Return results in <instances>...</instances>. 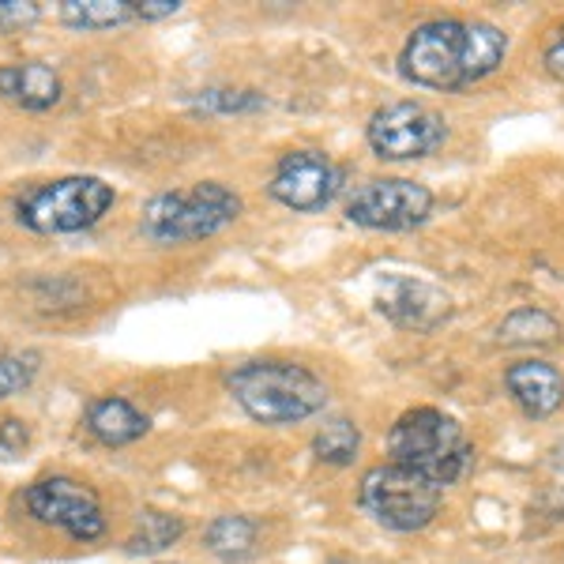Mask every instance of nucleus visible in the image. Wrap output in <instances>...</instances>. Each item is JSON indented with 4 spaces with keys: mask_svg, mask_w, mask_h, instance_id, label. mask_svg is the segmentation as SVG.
Returning a JSON list of instances; mask_svg holds the SVG:
<instances>
[{
    "mask_svg": "<svg viewBox=\"0 0 564 564\" xmlns=\"http://www.w3.org/2000/svg\"><path fill=\"white\" fill-rule=\"evenodd\" d=\"M508 53V34L486 20H430L414 26L399 68L417 87L463 90L494 76Z\"/></svg>",
    "mask_w": 564,
    "mask_h": 564,
    "instance_id": "obj_1",
    "label": "nucleus"
},
{
    "mask_svg": "<svg viewBox=\"0 0 564 564\" xmlns=\"http://www.w3.org/2000/svg\"><path fill=\"white\" fill-rule=\"evenodd\" d=\"M234 403L260 425H294L321 414L327 403V384L313 369L297 361L257 358L245 361L226 377Z\"/></svg>",
    "mask_w": 564,
    "mask_h": 564,
    "instance_id": "obj_2",
    "label": "nucleus"
},
{
    "mask_svg": "<svg viewBox=\"0 0 564 564\" xmlns=\"http://www.w3.org/2000/svg\"><path fill=\"white\" fill-rule=\"evenodd\" d=\"M388 456L391 463H403L441 489H448L470 470L475 444L452 414L436 411V406H414L391 425Z\"/></svg>",
    "mask_w": 564,
    "mask_h": 564,
    "instance_id": "obj_3",
    "label": "nucleus"
},
{
    "mask_svg": "<svg viewBox=\"0 0 564 564\" xmlns=\"http://www.w3.org/2000/svg\"><path fill=\"white\" fill-rule=\"evenodd\" d=\"M241 196L218 181H199L193 188L159 193L140 215V234L151 245H188L215 238L241 218Z\"/></svg>",
    "mask_w": 564,
    "mask_h": 564,
    "instance_id": "obj_4",
    "label": "nucleus"
},
{
    "mask_svg": "<svg viewBox=\"0 0 564 564\" xmlns=\"http://www.w3.org/2000/svg\"><path fill=\"white\" fill-rule=\"evenodd\" d=\"M117 204L113 185L90 174H72L57 181H39L15 199V223L42 238L84 234Z\"/></svg>",
    "mask_w": 564,
    "mask_h": 564,
    "instance_id": "obj_5",
    "label": "nucleus"
},
{
    "mask_svg": "<svg viewBox=\"0 0 564 564\" xmlns=\"http://www.w3.org/2000/svg\"><path fill=\"white\" fill-rule=\"evenodd\" d=\"M358 508L395 534L425 531L444 508V489L403 463H377L358 481Z\"/></svg>",
    "mask_w": 564,
    "mask_h": 564,
    "instance_id": "obj_6",
    "label": "nucleus"
},
{
    "mask_svg": "<svg viewBox=\"0 0 564 564\" xmlns=\"http://www.w3.org/2000/svg\"><path fill=\"white\" fill-rule=\"evenodd\" d=\"M26 512L45 527L65 531L72 542H95L106 534V512L95 489L68 475H45L26 486Z\"/></svg>",
    "mask_w": 564,
    "mask_h": 564,
    "instance_id": "obj_7",
    "label": "nucleus"
},
{
    "mask_svg": "<svg viewBox=\"0 0 564 564\" xmlns=\"http://www.w3.org/2000/svg\"><path fill=\"white\" fill-rule=\"evenodd\" d=\"M366 135L377 159L411 162L441 151L444 140H448V124L436 109L422 102H388L369 117Z\"/></svg>",
    "mask_w": 564,
    "mask_h": 564,
    "instance_id": "obj_8",
    "label": "nucleus"
},
{
    "mask_svg": "<svg viewBox=\"0 0 564 564\" xmlns=\"http://www.w3.org/2000/svg\"><path fill=\"white\" fill-rule=\"evenodd\" d=\"M430 215H433V193L406 177L366 181L347 204V218L354 226L384 230V234L414 230V226H422Z\"/></svg>",
    "mask_w": 564,
    "mask_h": 564,
    "instance_id": "obj_9",
    "label": "nucleus"
},
{
    "mask_svg": "<svg viewBox=\"0 0 564 564\" xmlns=\"http://www.w3.org/2000/svg\"><path fill=\"white\" fill-rule=\"evenodd\" d=\"M343 185V170L324 151H286L271 170L268 196L290 212H321Z\"/></svg>",
    "mask_w": 564,
    "mask_h": 564,
    "instance_id": "obj_10",
    "label": "nucleus"
},
{
    "mask_svg": "<svg viewBox=\"0 0 564 564\" xmlns=\"http://www.w3.org/2000/svg\"><path fill=\"white\" fill-rule=\"evenodd\" d=\"M380 316H388L399 327H414V332H430L441 321H448L452 302L444 290H436L425 279H388L377 294Z\"/></svg>",
    "mask_w": 564,
    "mask_h": 564,
    "instance_id": "obj_11",
    "label": "nucleus"
},
{
    "mask_svg": "<svg viewBox=\"0 0 564 564\" xmlns=\"http://www.w3.org/2000/svg\"><path fill=\"white\" fill-rule=\"evenodd\" d=\"M505 388L527 417H550L564 406V377L550 361L527 358V361L508 366Z\"/></svg>",
    "mask_w": 564,
    "mask_h": 564,
    "instance_id": "obj_12",
    "label": "nucleus"
},
{
    "mask_svg": "<svg viewBox=\"0 0 564 564\" xmlns=\"http://www.w3.org/2000/svg\"><path fill=\"white\" fill-rule=\"evenodd\" d=\"M84 425L98 444H106V448H124V444H135L151 433V417L124 395L90 399L84 411Z\"/></svg>",
    "mask_w": 564,
    "mask_h": 564,
    "instance_id": "obj_13",
    "label": "nucleus"
},
{
    "mask_svg": "<svg viewBox=\"0 0 564 564\" xmlns=\"http://www.w3.org/2000/svg\"><path fill=\"white\" fill-rule=\"evenodd\" d=\"M65 95L61 76L45 61H15V65H0V98L26 113H45Z\"/></svg>",
    "mask_w": 564,
    "mask_h": 564,
    "instance_id": "obj_14",
    "label": "nucleus"
},
{
    "mask_svg": "<svg viewBox=\"0 0 564 564\" xmlns=\"http://www.w3.org/2000/svg\"><path fill=\"white\" fill-rule=\"evenodd\" d=\"M185 534V520L177 512H166V508H143L132 523V534L124 542V550L132 557H154V553H166L170 545L181 542Z\"/></svg>",
    "mask_w": 564,
    "mask_h": 564,
    "instance_id": "obj_15",
    "label": "nucleus"
},
{
    "mask_svg": "<svg viewBox=\"0 0 564 564\" xmlns=\"http://www.w3.org/2000/svg\"><path fill=\"white\" fill-rule=\"evenodd\" d=\"M257 539H260V527H257V520H249V516H215L204 531L207 553L226 564H238L245 557H252Z\"/></svg>",
    "mask_w": 564,
    "mask_h": 564,
    "instance_id": "obj_16",
    "label": "nucleus"
},
{
    "mask_svg": "<svg viewBox=\"0 0 564 564\" xmlns=\"http://www.w3.org/2000/svg\"><path fill=\"white\" fill-rule=\"evenodd\" d=\"M57 15L72 31H113L135 20V0H65Z\"/></svg>",
    "mask_w": 564,
    "mask_h": 564,
    "instance_id": "obj_17",
    "label": "nucleus"
},
{
    "mask_svg": "<svg viewBox=\"0 0 564 564\" xmlns=\"http://www.w3.org/2000/svg\"><path fill=\"white\" fill-rule=\"evenodd\" d=\"M561 335V324L553 321L545 308H516V313L505 316V324L497 327L500 347H553Z\"/></svg>",
    "mask_w": 564,
    "mask_h": 564,
    "instance_id": "obj_18",
    "label": "nucleus"
},
{
    "mask_svg": "<svg viewBox=\"0 0 564 564\" xmlns=\"http://www.w3.org/2000/svg\"><path fill=\"white\" fill-rule=\"evenodd\" d=\"M358 448H361V430L350 417H332V422H324V430L313 436L316 459L327 463V467H350V463L358 459Z\"/></svg>",
    "mask_w": 564,
    "mask_h": 564,
    "instance_id": "obj_19",
    "label": "nucleus"
},
{
    "mask_svg": "<svg viewBox=\"0 0 564 564\" xmlns=\"http://www.w3.org/2000/svg\"><path fill=\"white\" fill-rule=\"evenodd\" d=\"M42 369V358L34 350H12V354H0V399H12L23 395L26 388L34 384Z\"/></svg>",
    "mask_w": 564,
    "mask_h": 564,
    "instance_id": "obj_20",
    "label": "nucleus"
},
{
    "mask_svg": "<svg viewBox=\"0 0 564 564\" xmlns=\"http://www.w3.org/2000/svg\"><path fill=\"white\" fill-rule=\"evenodd\" d=\"M196 109H207V113H252V109H263L268 98L260 90H241V87H207L193 98Z\"/></svg>",
    "mask_w": 564,
    "mask_h": 564,
    "instance_id": "obj_21",
    "label": "nucleus"
},
{
    "mask_svg": "<svg viewBox=\"0 0 564 564\" xmlns=\"http://www.w3.org/2000/svg\"><path fill=\"white\" fill-rule=\"evenodd\" d=\"M26 448H31V425L23 417H4L0 422V463L20 459Z\"/></svg>",
    "mask_w": 564,
    "mask_h": 564,
    "instance_id": "obj_22",
    "label": "nucleus"
},
{
    "mask_svg": "<svg viewBox=\"0 0 564 564\" xmlns=\"http://www.w3.org/2000/svg\"><path fill=\"white\" fill-rule=\"evenodd\" d=\"M39 15H42V8L34 4V0H0V31L4 34L39 23Z\"/></svg>",
    "mask_w": 564,
    "mask_h": 564,
    "instance_id": "obj_23",
    "label": "nucleus"
},
{
    "mask_svg": "<svg viewBox=\"0 0 564 564\" xmlns=\"http://www.w3.org/2000/svg\"><path fill=\"white\" fill-rule=\"evenodd\" d=\"M181 12V0H135V20L154 23V20H166V15Z\"/></svg>",
    "mask_w": 564,
    "mask_h": 564,
    "instance_id": "obj_24",
    "label": "nucleus"
},
{
    "mask_svg": "<svg viewBox=\"0 0 564 564\" xmlns=\"http://www.w3.org/2000/svg\"><path fill=\"white\" fill-rule=\"evenodd\" d=\"M542 65H545V72H550L553 79H564V26H557V31H553V39L545 42Z\"/></svg>",
    "mask_w": 564,
    "mask_h": 564,
    "instance_id": "obj_25",
    "label": "nucleus"
},
{
    "mask_svg": "<svg viewBox=\"0 0 564 564\" xmlns=\"http://www.w3.org/2000/svg\"><path fill=\"white\" fill-rule=\"evenodd\" d=\"M327 564H377V561H361V557H332Z\"/></svg>",
    "mask_w": 564,
    "mask_h": 564,
    "instance_id": "obj_26",
    "label": "nucleus"
},
{
    "mask_svg": "<svg viewBox=\"0 0 564 564\" xmlns=\"http://www.w3.org/2000/svg\"><path fill=\"white\" fill-rule=\"evenodd\" d=\"M553 467L564 470V444H561V448H553Z\"/></svg>",
    "mask_w": 564,
    "mask_h": 564,
    "instance_id": "obj_27",
    "label": "nucleus"
}]
</instances>
